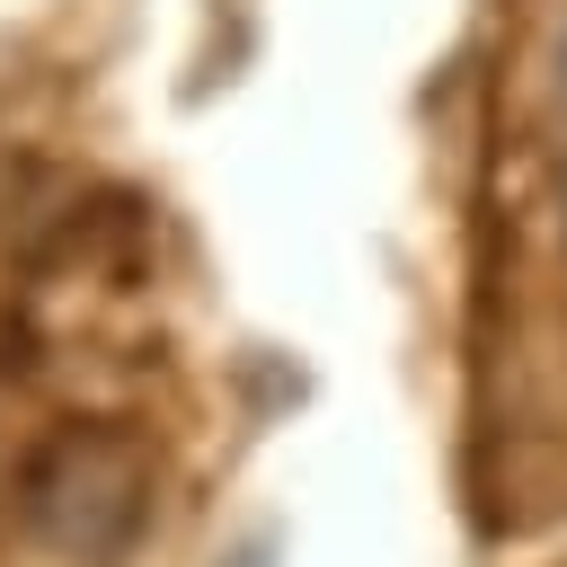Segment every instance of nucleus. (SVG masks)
I'll return each mask as SVG.
<instances>
[{"instance_id": "7ed1b4c3", "label": "nucleus", "mask_w": 567, "mask_h": 567, "mask_svg": "<svg viewBox=\"0 0 567 567\" xmlns=\"http://www.w3.org/2000/svg\"><path fill=\"white\" fill-rule=\"evenodd\" d=\"M558 239H567V186H558Z\"/></svg>"}, {"instance_id": "f257e3e1", "label": "nucleus", "mask_w": 567, "mask_h": 567, "mask_svg": "<svg viewBox=\"0 0 567 567\" xmlns=\"http://www.w3.org/2000/svg\"><path fill=\"white\" fill-rule=\"evenodd\" d=\"M151 514V452L124 425H53L18 478V532L44 567H115Z\"/></svg>"}, {"instance_id": "f03ea898", "label": "nucleus", "mask_w": 567, "mask_h": 567, "mask_svg": "<svg viewBox=\"0 0 567 567\" xmlns=\"http://www.w3.org/2000/svg\"><path fill=\"white\" fill-rule=\"evenodd\" d=\"M549 97H558V115H567V35H558V71H549Z\"/></svg>"}]
</instances>
